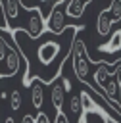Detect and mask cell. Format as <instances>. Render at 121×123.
<instances>
[{"instance_id": "obj_1", "label": "cell", "mask_w": 121, "mask_h": 123, "mask_svg": "<svg viewBox=\"0 0 121 123\" xmlns=\"http://www.w3.org/2000/svg\"><path fill=\"white\" fill-rule=\"evenodd\" d=\"M90 63L92 60L88 58L86 54V48H85V42L81 38H75L73 42V48H71V65H73V73L75 77L83 83V85H88L90 83Z\"/></svg>"}, {"instance_id": "obj_2", "label": "cell", "mask_w": 121, "mask_h": 123, "mask_svg": "<svg viewBox=\"0 0 121 123\" xmlns=\"http://www.w3.org/2000/svg\"><path fill=\"white\" fill-rule=\"evenodd\" d=\"M79 96H81V100H83V113H81V117L77 119L79 123H108L109 113H108L106 110H102V108L92 100V96H90L86 90L79 92Z\"/></svg>"}, {"instance_id": "obj_3", "label": "cell", "mask_w": 121, "mask_h": 123, "mask_svg": "<svg viewBox=\"0 0 121 123\" xmlns=\"http://www.w3.org/2000/svg\"><path fill=\"white\" fill-rule=\"evenodd\" d=\"M27 13H29V17H27V27L23 29L33 40H36V38H40L44 33H46V23H44V17H42V12H40V8H29V10H25Z\"/></svg>"}, {"instance_id": "obj_4", "label": "cell", "mask_w": 121, "mask_h": 123, "mask_svg": "<svg viewBox=\"0 0 121 123\" xmlns=\"http://www.w3.org/2000/svg\"><path fill=\"white\" fill-rule=\"evenodd\" d=\"M63 19H65V12H63L61 4H54L52 10H50L48 19L44 21V23H46V31H48L50 35H61L63 29L67 27Z\"/></svg>"}, {"instance_id": "obj_5", "label": "cell", "mask_w": 121, "mask_h": 123, "mask_svg": "<svg viewBox=\"0 0 121 123\" xmlns=\"http://www.w3.org/2000/svg\"><path fill=\"white\" fill-rule=\"evenodd\" d=\"M42 102H44V83L38 79H33L31 81V104L33 108L40 110Z\"/></svg>"}, {"instance_id": "obj_6", "label": "cell", "mask_w": 121, "mask_h": 123, "mask_svg": "<svg viewBox=\"0 0 121 123\" xmlns=\"http://www.w3.org/2000/svg\"><path fill=\"white\" fill-rule=\"evenodd\" d=\"M98 50L104 52V54H115V52H119L121 50V29H115L109 35V40L104 42V44H100Z\"/></svg>"}, {"instance_id": "obj_7", "label": "cell", "mask_w": 121, "mask_h": 123, "mask_svg": "<svg viewBox=\"0 0 121 123\" xmlns=\"http://www.w3.org/2000/svg\"><path fill=\"white\" fill-rule=\"evenodd\" d=\"M111 27H113V21H111V17H109L108 8H104V10L98 13V17H96V33L102 35V37H106V35H109Z\"/></svg>"}, {"instance_id": "obj_8", "label": "cell", "mask_w": 121, "mask_h": 123, "mask_svg": "<svg viewBox=\"0 0 121 123\" xmlns=\"http://www.w3.org/2000/svg\"><path fill=\"white\" fill-rule=\"evenodd\" d=\"M23 8L21 0H4V12H6V19L8 23L19 19V10ZM12 27V25H10Z\"/></svg>"}, {"instance_id": "obj_9", "label": "cell", "mask_w": 121, "mask_h": 123, "mask_svg": "<svg viewBox=\"0 0 121 123\" xmlns=\"http://www.w3.org/2000/svg\"><path fill=\"white\" fill-rule=\"evenodd\" d=\"M88 4L85 2V0H69L67 4H65V17H81L83 13H85V8H86Z\"/></svg>"}, {"instance_id": "obj_10", "label": "cell", "mask_w": 121, "mask_h": 123, "mask_svg": "<svg viewBox=\"0 0 121 123\" xmlns=\"http://www.w3.org/2000/svg\"><path fill=\"white\" fill-rule=\"evenodd\" d=\"M50 96H52V104H54L56 111L63 110V96H65V92H63V88H61L60 83H54V85H52V92H50Z\"/></svg>"}, {"instance_id": "obj_11", "label": "cell", "mask_w": 121, "mask_h": 123, "mask_svg": "<svg viewBox=\"0 0 121 123\" xmlns=\"http://www.w3.org/2000/svg\"><path fill=\"white\" fill-rule=\"evenodd\" d=\"M108 12H109V17L113 23L121 21V0H111L108 6Z\"/></svg>"}, {"instance_id": "obj_12", "label": "cell", "mask_w": 121, "mask_h": 123, "mask_svg": "<svg viewBox=\"0 0 121 123\" xmlns=\"http://www.w3.org/2000/svg\"><path fill=\"white\" fill-rule=\"evenodd\" d=\"M69 108H71V113H75L77 119H79L81 113H83V100H81L79 94H73V96L69 98Z\"/></svg>"}, {"instance_id": "obj_13", "label": "cell", "mask_w": 121, "mask_h": 123, "mask_svg": "<svg viewBox=\"0 0 121 123\" xmlns=\"http://www.w3.org/2000/svg\"><path fill=\"white\" fill-rule=\"evenodd\" d=\"M0 31L2 33H12V27L6 19V12H4V2L0 0Z\"/></svg>"}, {"instance_id": "obj_14", "label": "cell", "mask_w": 121, "mask_h": 123, "mask_svg": "<svg viewBox=\"0 0 121 123\" xmlns=\"http://www.w3.org/2000/svg\"><path fill=\"white\" fill-rule=\"evenodd\" d=\"M10 106H12L13 111H17L21 108V92L19 90H12V94H10Z\"/></svg>"}, {"instance_id": "obj_15", "label": "cell", "mask_w": 121, "mask_h": 123, "mask_svg": "<svg viewBox=\"0 0 121 123\" xmlns=\"http://www.w3.org/2000/svg\"><path fill=\"white\" fill-rule=\"evenodd\" d=\"M35 123H52V119L48 117V113H44V111H38V113L35 115Z\"/></svg>"}, {"instance_id": "obj_16", "label": "cell", "mask_w": 121, "mask_h": 123, "mask_svg": "<svg viewBox=\"0 0 121 123\" xmlns=\"http://www.w3.org/2000/svg\"><path fill=\"white\" fill-rule=\"evenodd\" d=\"M54 123H69V119H67V115L63 113V110H60V111H56V117H54Z\"/></svg>"}, {"instance_id": "obj_17", "label": "cell", "mask_w": 121, "mask_h": 123, "mask_svg": "<svg viewBox=\"0 0 121 123\" xmlns=\"http://www.w3.org/2000/svg\"><path fill=\"white\" fill-rule=\"evenodd\" d=\"M19 123H35V117L31 115V113H25L23 117H21V121Z\"/></svg>"}, {"instance_id": "obj_18", "label": "cell", "mask_w": 121, "mask_h": 123, "mask_svg": "<svg viewBox=\"0 0 121 123\" xmlns=\"http://www.w3.org/2000/svg\"><path fill=\"white\" fill-rule=\"evenodd\" d=\"M4 123H15V119H13L12 115H6V119H4Z\"/></svg>"}]
</instances>
